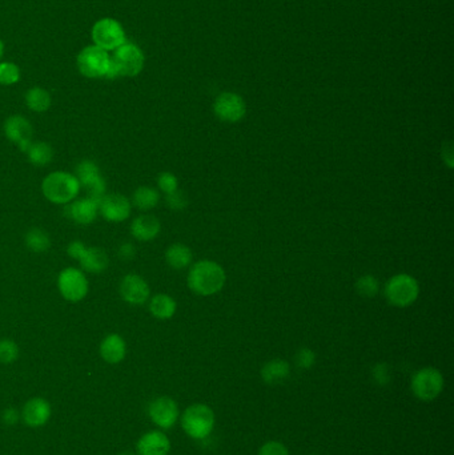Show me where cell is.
<instances>
[{
	"label": "cell",
	"instance_id": "cell-1",
	"mask_svg": "<svg viewBox=\"0 0 454 455\" xmlns=\"http://www.w3.org/2000/svg\"><path fill=\"white\" fill-rule=\"evenodd\" d=\"M227 283V273L222 265L213 260H200L190 266L187 284L195 295L211 297L220 293Z\"/></svg>",
	"mask_w": 454,
	"mask_h": 455
},
{
	"label": "cell",
	"instance_id": "cell-2",
	"mask_svg": "<svg viewBox=\"0 0 454 455\" xmlns=\"http://www.w3.org/2000/svg\"><path fill=\"white\" fill-rule=\"evenodd\" d=\"M80 182L74 173L65 170H55L48 173L42 182L43 196L53 204L65 205L74 202L80 193Z\"/></svg>",
	"mask_w": 454,
	"mask_h": 455
},
{
	"label": "cell",
	"instance_id": "cell-3",
	"mask_svg": "<svg viewBox=\"0 0 454 455\" xmlns=\"http://www.w3.org/2000/svg\"><path fill=\"white\" fill-rule=\"evenodd\" d=\"M215 413L205 403H193L181 415V427L192 439H207L215 427Z\"/></svg>",
	"mask_w": 454,
	"mask_h": 455
},
{
	"label": "cell",
	"instance_id": "cell-4",
	"mask_svg": "<svg viewBox=\"0 0 454 455\" xmlns=\"http://www.w3.org/2000/svg\"><path fill=\"white\" fill-rule=\"evenodd\" d=\"M384 296L391 307H412L420 297V284L413 275L399 273L387 281Z\"/></svg>",
	"mask_w": 454,
	"mask_h": 455
},
{
	"label": "cell",
	"instance_id": "cell-5",
	"mask_svg": "<svg viewBox=\"0 0 454 455\" xmlns=\"http://www.w3.org/2000/svg\"><path fill=\"white\" fill-rule=\"evenodd\" d=\"M444 386L445 380L443 373L432 366L416 371L411 381V390L413 395L423 402L434 401L443 393Z\"/></svg>",
	"mask_w": 454,
	"mask_h": 455
},
{
	"label": "cell",
	"instance_id": "cell-6",
	"mask_svg": "<svg viewBox=\"0 0 454 455\" xmlns=\"http://www.w3.org/2000/svg\"><path fill=\"white\" fill-rule=\"evenodd\" d=\"M58 289L65 301L75 304L83 301L87 297L90 283L82 269L68 266L58 275Z\"/></svg>",
	"mask_w": 454,
	"mask_h": 455
},
{
	"label": "cell",
	"instance_id": "cell-7",
	"mask_svg": "<svg viewBox=\"0 0 454 455\" xmlns=\"http://www.w3.org/2000/svg\"><path fill=\"white\" fill-rule=\"evenodd\" d=\"M111 62L109 53L97 45H88L83 48L76 59V65L79 72L90 77V79H99L106 77L108 67Z\"/></svg>",
	"mask_w": 454,
	"mask_h": 455
},
{
	"label": "cell",
	"instance_id": "cell-8",
	"mask_svg": "<svg viewBox=\"0 0 454 455\" xmlns=\"http://www.w3.org/2000/svg\"><path fill=\"white\" fill-rule=\"evenodd\" d=\"M92 40L104 51H115L117 47L127 42L123 26L112 18H103L92 27Z\"/></svg>",
	"mask_w": 454,
	"mask_h": 455
},
{
	"label": "cell",
	"instance_id": "cell-9",
	"mask_svg": "<svg viewBox=\"0 0 454 455\" xmlns=\"http://www.w3.org/2000/svg\"><path fill=\"white\" fill-rule=\"evenodd\" d=\"M112 62L117 65L120 77H135L138 76L146 63L144 53L134 43L126 42L117 47L111 56Z\"/></svg>",
	"mask_w": 454,
	"mask_h": 455
},
{
	"label": "cell",
	"instance_id": "cell-10",
	"mask_svg": "<svg viewBox=\"0 0 454 455\" xmlns=\"http://www.w3.org/2000/svg\"><path fill=\"white\" fill-rule=\"evenodd\" d=\"M75 176L80 182V187L88 192L90 197L102 199L107 193V184L99 165L94 160H82L75 170Z\"/></svg>",
	"mask_w": 454,
	"mask_h": 455
},
{
	"label": "cell",
	"instance_id": "cell-11",
	"mask_svg": "<svg viewBox=\"0 0 454 455\" xmlns=\"http://www.w3.org/2000/svg\"><path fill=\"white\" fill-rule=\"evenodd\" d=\"M132 212V204L127 196L120 193H106L99 199V213L109 223H123Z\"/></svg>",
	"mask_w": 454,
	"mask_h": 455
},
{
	"label": "cell",
	"instance_id": "cell-12",
	"mask_svg": "<svg viewBox=\"0 0 454 455\" xmlns=\"http://www.w3.org/2000/svg\"><path fill=\"white\" fill-rule=\"evenodd\" d=\"M213 112L224 123H237L245 116L247 106L242 96L233 92H224L216 97Z\"/></svg>",
	"mask_w": 454,
	"mask_h": 455
},
{
	"label": "cell",
	"instance_id": "cell-13",
	"mask_svg": "<svg viewBox=\"0 0 454 455\" xmlns=\"http://www.w3.org/2000/svg\"><path fill=\"white\" fill-rule=\"evenodd\" d=\"M3 129H4L6 138L24 153L33 143V127L27 117L21 115H12L7 117Z\"/></svg>",
	"mask_w": 454,
	"mask_h": 455
},
{
	"label": "cell",
	"instance_id": "cell-14",
	"mask_svg": "<svg viewBox=\"0 0 454 455\" xmlns=\"http://www.w3.org/2000/svg\"><path fill=\"white\" fill-rule=\"evenodd\" d=\"M119 293L129 305L140 307L148 302L151 287L141 275L129 273L121 278L119 285Z\"/></svg>",
	"mask_w": 454,
	"mask_h": 455
},
{
	"label": "cell",
	"instance_id": "cell-15",
	"mask_svg": "<svg viewBox=\"0 0 454 455\" xmlns=\"http://www.w3.org/2000/svg\"><path fill=\"white\" fill-rule=\"evenodd\" d=\"M148 414L153 424L168 430L179 420V406L169 397H158L149 403Z\"/></svg>",
	"mask_w": 454,
	"mask_h": 455
},
{
	"label": "cell",
	"instance_id": "cell-16",
	"mask_svg": "<svg viewBox=\"0 0 454 455\" xmlns=\"http://www.w3.org/2000/svg\"><path fill=\"white\" fill-rule=\"evenodd\" d=\"M64 214L67 219L79 225H90L95 221L99 214V200L90 196L75 199L74 202L65 204Z\"/></svg>",
	"mask_w": 454,
	"mask_h": 455
},
{
	"label": "cell",
	"instance_id": "cell-17",
	"mask_svg": "<svg viewBox=\"0 0 454 455\" xmlns=\"http://www.w3.org/2000/svg\"><path fill=\"white\" fill-rule=\"evenodd\" d=\"M161 232V223L153 214H141L131 223V234L141 243H148Z\"/></svg>",
	"mask_w": 454,
	"mask_h": 455
},
{
	"label": "cell",
	"instance_id": "cell-18",
	"mask_svg": "<svg viewBox=\"0 0 454 455\" xmlns=\"http://www.w3.org/2000/svg\"><path fill=\"white\" fill-rule=\"evenodd\" d=\"M23 420L30 427H40L51 417V405L44 398H32L23 407Z\"/></svg>",
	"mask_w": 454,
	"mask_h": 455
},
{
	"label": "cell",
	"instance_id": "cell-19",
	"mask_svg": "<svg viewBox=\"0 0 454 455\" xmlns=\"http://www.w3.org/2000/svg\"><path fill=\"white\" fill-rule=\"evenodd\" d=\"M169 451L168 437L158 430L146 433L138 441V455H168Z\"/></svg>",
	"mask_w": 454,
	"mask_h": 455
},
{
	"label": "cell",
	"instance_id": "cell-20",
	"mask_svg": "<svg viewBox=\"0 0 454 455\" xmlns=\"http://www.w3.org/2000/svg\"><path fill=\"white\" fill-rule=\"evenodd\" d=\"M79 264L85 273H103L109 265V257L104 249L97 246H87L79 257Z\"/></svg>",
	"mask_w": 454,
	"mask_h": 455
},
{
	"label": "cell",
	"instance_id": "cell-21",
	"mask_svg": "<svg viewBox=\"0 0 454 455\" xmlns=\"http://www.w3.org/2000/svg\"><path fill=\"white\" fill-rule=\"evenodd\" d=\"M99 351L102 358L108 362V363H119L126 358L127 356V344L124 339L117 334V333H111L106 336L103 341L100 342L99 346Z\"/></svg>",
	"mask_w": 454,
	"mask_h": 455
},
{
	"label": "cell",
	"instance_id": "cell-22",
	"mask_svg": "<svg viewBox=\"0 0 454 455\" xmlns=\"http://www.w3.org/2000/svg\"><path fill=\"white\" fill-rule=\"evenodd\" d=\"M291 374V365L281 358L268 361L261 368L260 375L266 385H279L288 380Z\"/></svg>",
	"mask_w": 454,
	"mask_h": 455
},
{
	"label": "cell",
	"instance_id": "cell-23",
	"mask_svg": "<svg viewBox=\"0 0 454 455\" xmlns=\"http://www.w3.org/2000/svg\"><path fill=\"white\" fill-rule=\"evenodd\" d=\"M149 301V312L151 314L158 319L166 321L171 319L176 314L178 304L173 297L166 295V293H158L151 297Z\"/></svg>",
	"mask_w": 454,
	"mask_h": 455
},
{
	"label": "cell",
	"instance_id": "cell-24",
	"mask_svg": "<svg viewBox=\"0 0 454 455\" xmlns=\"http://www.w3.org/2000/svg\"><path fill=\"white\" fill-rule=\"evenodd\" d=\"M193 260V254L190 246L184 243H172L166 251V261L167 264L176 270H181L190 266Z\"/></svg>",
	"mask_w": 454,
	"mask_h": 455
},
{
	"label": "cell",
	"instance_id": "cell-25",
	"mask_svg": "<svg viewBox=\"0 0 454 455\" xmlns=\"http://www.w3.org/2000/svg\"><path fill=\"white\" fill-rule=\"evenodd\" d=\"M158 202H160V193L158 190L147 185H141L134 192L131 204L132 207L138 208L139 211L148 212L158 207Z\"/></svg>",
	"mask_w": 454,
	"mask_h": 455
},
{
	"label": "cell",
	"instance_id": "cell-26",
	"mask_svg": "<svg viewBox=\"0 0 454 455\" xmlns=\"http://www.w3.org/2000/svg\"><path fill=\"white\" fill-rule=\"evenodd\" d=\"M26 104L27 106L36 112V114H43L45 111L50 109L51 106V103H53V97H51V94L44 89L42 87H33V88H30L26 94Z\"/></svg>",
	"mask_w": 454,
	"mask_h": 455
},
{
	"label": "cell",
	"instance_id": "cell-27",
	"mask_svg": "<svg viewBox=\"0 0 454 455\" xmlns=\"http://www.w3.org/2000/svg\"><path fill=\"white\" fill-rule=\"evenodd\" d=\"M27 158L35 167H47L53 160V149L45 141H33L27 149Z\"/></svg>",
	"mask_w": 454,
	"mask_h": 455
},
{
	"label": "cell",
	"instance_id": "cell-28",
	"mask_svg": "<svg viewBox=\"0 0 454 455\" xmlns=\"http://www.w3.org/2000/svg\"><path fill=\"white\" fill-rule=\"evenodd\" d=\"M24 243L33 253H45L51 248V237L40 228H31L24 236Z\"/></svg>",
	"mask_w": 454,
	"mask_h": 455
},
{
	"label": "cell",
	"instance_id": "cell-29",
	"mask_svg": "<svg viewBox=\"0 0 454 455\" xmlns=\"http://www.w3.org/2000/svg\"><path fill=\"white\" fill-rule=\"evenodd\" d=\"M355 287L360 296L364 298H373L380 292V283L373 275H364L356 281Z\"/></svg>",
	"mask_w": 454,
	"mask_h": 455
},
{
	"label": "cell",
	"instance_id": "cell-30",
	"mask_svg": "<svg viewBox=\"0 0 454 455\" xmlns=\"http://www.w3.org/2000/svg\"><path fill=\"white\" fill-rule=\"evenodd\" d=\"M21 68L11 62L0 63V84L13 85L21 80Z\"/></svg>",
	"mask_w": 454,
	"mask_h": 455
},
{
	"label": "cell",
	"instance_id": "cell-31",
	"mask_svg": "<svg viewBox=\"0 0 454 455\" xmlns=\"http://www.w3.org/2000/svg\"><path fill=\"white\" fill-rule=\"evenodd\" d=\"M19 357V348L12 339H0V362L1 363H12Z\"/></svg>",
	"mask_w": 454,
	"mask_h": 455
},
{
	"label": "cell",
	"instance_id": "cell-32",
	"mask_svg": "<svg viewBox=\"0 0 454 455\" xmlns=\"http://www.w3.org/2000/svg\"><path fill=\"white\" fill-rule=\"evenodd\" d=\"M158 190L164 194H169L172 192L179 190V180L172 172H161L158 173Z\"/></svg>",
	"mask_w": 454,
	"mask_h": 455
},
{
	"label": "cell",
	"instance_id": "cell-33",
	"mask_svg": "<svg viewBox=\"0 0 454 455\" xmlns=\"http://www.w3.org/2000/svg\"><path fill=\"white\" fill-rule=\"evenodd\" d=\"M166 202L168 205L169 209L172 211H183L188 207V197L183 191L172 192L169 194H166Z\"/></svg>",
	"mask_w": 454,
	"mask_h": 455
},
{
	"label": "cell",
	"instance_id": "cell-34",
	"mask_svg": "<svg viewBox=\"0 0 454 455\" xmlns=\"http://www.w3.org/2000/svg\"><path fill=\"white\" fill-rule=\"evenodd\" d=\"M315 363H316V353L313 350L309 348H301L297 351L296 365L300 369L308 371L313 368Z\"/></svg>",
	"mask_w": 454,
	"mask_h": 455
},
{
	"label": "cell",
	"instance_id": "cell-35",
	"mask_svg": "<svg viewBox=\"0 0 454 455\" xmlns=\"http://www.w3.org/2000/svg\"><path fill=\"white\" fill-rule=\"evenodd\" d=\"M259 455H289L286 446L279 441H269L260 447Z\"/></svg>",
	"mask_w": 454,
	"mask_h": 455
},
{
	"label": "cell",
	"instance_id": "cell-36",
	"mask_svg": "<svg viewBox=\"0 0 454 455\" xmlns=\"http://www.w3.org/2000/svg\"><path fill=\"white\" fill-rule=\"evenodd\" d=\"M372 374H373V380L377 383V385H388L389 381H391V373H389V366L387 363H377L373 371H372Z\"/></svg>",
	"mask_w": 454,
	"mask_h": 455
},
{
	"label": "cell",
	"instance_id": "cell-37",
	"mask_svg": "<svg viewBox=\"0 0 454 455\" xmlns=\"http://www.w3.org/2000/svg\"><path fill=\"white\" fill-rule=\"evenodd\" d=\"M117 254L123 261H131L136 256V248L134 243H123L119 246Z\"/></svg>",
	"mask_w": 454,
	"mask_h": 455
},
{
	"label": "cell",
	"instance_id": "cell-38",
	"mask_svg": "<svg viewBox=\"0 0 454 455\" xmlns=\"http://www.w3.org/2000/svg\"><path fill=\"white\" fill-rule=\"evenodd\" d=\"M85 248H87V245H85L83 241L74 240V241L68 243V246H67V254H68L71 258H74V260H79V257L85 252Z\"/></svg>",
	"mask_w": 454,
	"mask_h": 455
},
{
	"label": "cell",
	"instance_id": "cell-39",
	"mask_svg": "<svg viewBox=\"0 0 454 455\" xmlns=\"http://www.w3.org/2000/svg\"><path fill=\"white\" fill-rule=\"evenodd\" d=\"M441 156H443V161L445 165L450 170L454 168V156H453V146L450 141H446L443 144V150H441Z\"/></svg>",
	"mask_w": 454,
	"mask_h": 455
},
{
	"label": "cell",
	"instance_id": "cell-40",
	"mask_svg": "<svg viewBox=\"0 0 454 455\" xmlns=\"http://www.w3.org/2000/svg\"><path fill=\"white\" fill-rule=\"evenodd\" d=\"M3 421L7 424H15L19 421V413L15 409H7L3 413Z\"/></svg>",
	"mask_w": 454,
	"mask_h": 455
},
{
	"label": "cell",
	"instance_id": "cell-41",
	"mask_svg": "<svg viewBox=\"0 0 454 455\" xmlns=\"http://www.w3.org/2000/svg\"><path fill=\"white\" fill-rule=\"evenodd\" d=\"M3 53H4V44H3L1 39H0V59H1V56H3Z\"/></svg>",
	"mask_w": 454,
	"mask_h": 455
},
{
	"label": "cell",
	"instance_id": "cell-42",
	"mask_svg": "<svg viewBox=\"0 0 454 455\" xmlns=\"http://www.w3.org/2000/svg\"><path fill=\"white\" fill-rule=\"evenodd\" d=\"M119 455H138V454H134V453H131V451H124V453H121V454Z\"/></svg>",
	"mask_w": 454,
	"mask_h": 455
},
{
	"label": "cell",
	"instance_id": "cell-43",
	"mask_svg": "<svg viewBox=\"0 0 454 455\" xmlns=\"http://www.w3.org/2000/svg\"><path fill=\"white\" fill-rule=\"evenodd\" d=\"M312 455H315V454H312Z\"/></svg>",
	"mask_w": 454,
	"mask_h": 455
}]
</instances>
